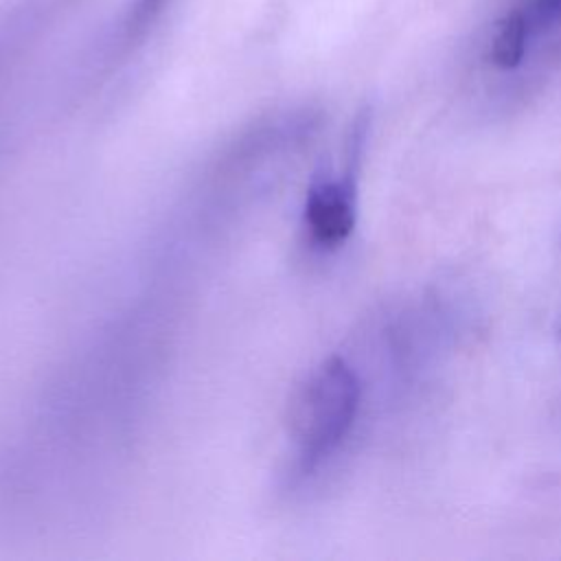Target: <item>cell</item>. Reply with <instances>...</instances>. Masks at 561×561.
Segmentation results:
<instances>
[{"mask_svg": "<svg viewBox=\"0 0 561 561\" xmlns=\"http://www.w3.org/2000/svg\"><path fill=\"white\" fill-rule=\"evenodd\" d=\"M533 33L526 26L522 13L513 7L500 22L491 42V59L497 68L511 70L522 64Z\"/></svg>", "mask_w": 561, "mask_h": 561, "instance_id": "3", "label": "cell"}, {"mask_svg": "<svg viewBox=\"0 0 561 561\" xmlns=\"http://www.w3.org/2000/svg\"><path fill=\"white\" fill-rule=\"evenodd\" d=\"M533 35L561 20V0H524L515 7Z\"/></svg>", "mask_w": 561, "mask_h": 561, "instance_id": "4", "label": "cell"}, {"mask_svg": "<svg viewBox=\"0 0 561 561\" xmlns=\"http://www.w3.org/2000/svg\"><path fill=\"white\" fill-rule=\"evenodd\" d=\"M362 401V383L346 359L333 355L318 364L289 403L291 473L316 476L348 438Z\"/></svg>", "mask_w": 561, "mask_h": 561, "instance_id": "1", "label": "cell"}, {"mask_svg": "<svg viewBox=\"0 0 561 561\" xmlns=\"http://www.w3.org/2000/svg\"><path fill=\"white\" fill-rule=\"evenodd\" d=\"M357 221V184L355 169L348 167L340 175L316 180L305 197L302 226L316 248L329 250L342 245Z\"/></svg>", "mask_w": 561, "mask_h": 561, "instance_id": "2", "label": "cell"}, {"mask_svg": "<svg viewBox=\"0 0 561 561\" xmlns=\"http://www.w3.org/2000/svg\"><path fill=\"white\" fill-rule=\"evenodd\" d=\"M160 4H162V0H136L131 7L129 24H127L129 31L136 33L138 28L147 26L153 20V15L160 11Z\"/></svg>", "mask_w": 561, "mask_h": 561, "instance_id": "5", "label": "cell"}]
</instances>
